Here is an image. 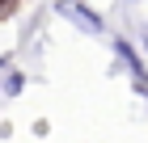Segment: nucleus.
Returning <instances> with one entry per match:
<instances>
[{
  "mask_svg": "<svg viewBox=\"0 0 148 143\" xmlns=\"http://www.w3.org/2000/svg\"><path fill=\"white\" fill-rule=\"evenodd\" d=\"M144 42H148V34H144Z\"/></svg>",
  "mask_w": 148,
  "mask_h": 143,
  "instance_id": "obj_4",
  "label": "nucleus"
},
{
  "mask_svg": "<svg viewBox=\"0 0 148 143\" xmlns=\"http://www.w3.org/2000/svg\"><path fill=\"white\" fill-rule=\"evenodd\" d=\"M114 51H119V59L127 63V72L140 80V93H148V67H144V59L136 55V46L127 42V38H119V42H114Z\"/></svg>",
  "mask_w": 148,
  "mask_h": 143,
  "instance_id": "obj_2",
  "label": "nucleus"
},
{
  "mask_svg": "<svg viewBox=\"0 0 148 143\" xmlns=\"http://www.w3.org/2000/svg\"><path fill=\"white\" fill-rule=\"evenodd\" d=\"M59 13H64L68 21H76L85 34H102V30H106V21L89 9V4H85V0H59Z\"/></svg>",
  "mask_w": 148,
  "mask_h": 143,
  "instance_id": "obj_1",
  "label": "nucleus"
},
{
  "mask_svg": "<svg viewBox=\"0 0 148 143\" xmlns=\"http://www.w3.org/2000/svg\"><path fill=\"white\" fill-rule=\"evenodd\" d=\"M4 93H9V97H17V93H21V72H4Z\"/></svg>",
  "mask_w": 148,
  "mask_h": 143,
  "instance_id": "obj_3",
  "label": "nucleus"
}]
</instances>
